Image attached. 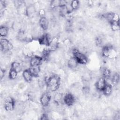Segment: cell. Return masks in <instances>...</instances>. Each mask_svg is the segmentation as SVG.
Wrapping results in <instances>:
<instances>
[{
  "label": "cell",
  "instance_id": "cell-1",
  "mask_svg": "<svg viewBox=\"0 0 120 120\" xmlns=\"http://www.w3.org/2000/svg\"><path fill=\"white\" fill-rule=\"evenodd\" d=\"M46 85L49 90L54 91L59 89L60 86V78L56 75H50L44 78Z\"/></svg>",
  "mask_w": 120,
  "mask_h": 120
},
{
  "label": "cell",
  "instance_id": "cell-2",
  "mask_svg": "<svg viewBox=\"0 0 120 120\" xmlns=\"http://www.w3.org/2000/svg\"><path fill=\"white\" fill-rule=\"evenodd\" d=\"M72 53L73 55V57L76 60L79 64L84 65L87 63L88 60L87 56L78 49H74L72 51Z\"/></svg>",
  "mask_w": 120,
  "mask_h": 120
},
{
  "label": "cell",
  "instance_id": "cell-3",
  "mask_svg": "<svg viewBox=\"0 0 120 120\" xmlns=\"http://www.w3.org/2000/svg\"><path fill=\"white\" fill-rule=\"evenodd\" d=\"M13 48L12 44L6 38H1L0 39V49L1 51L6 53L9 52Z\"/></svg>",
  "mask_w": 120,
  "mask_h": 120
},
{
  "label": "cell",
  "instance_id": "cell-4",
  "mask_svg": "<svg viewBox=\"0 0 120 120\" xmlns=\"http://www.w3.org/2000/svg\"><path fill=\"white\" fill-rule=\"evenodd\" d=\"M15 103L14 99L11 97H8L4 102V107L7 112H11L15 109Z\"/></svg>",
  "mask_w": 120,
  "mask_h": 120
},
{
  "label": "cell",
  "instance_id": "cell-5",
  "mask_svg": "<svg viewBox=\"0 0 120 120\" xmlns=\"http://www.w3.org/2000/svg\"><path fill=\"white\" fill-rule=\"evenodd\" d=\"M51 96L49 92H45L40 98V102L42 106L44 107H47L50 103Z\"/></svg>",
  "mask_w": 120,
  "mask_h": 120
},
{
  "label": "cell",
  "instance_id": "cell-6",
  "mask_svg": "<svg viewBox=\"0 0 120 120\" xmlns=\"http://www.w3.org/2000/svg\"><path fill=\"white\" fill-rule=\"evenodd\" d=\"M64 103L68 106H70L74 105L75 102V98L70 93H66L63 98Z\"/></svg>",
  "mask_w": 120,
  "mask_h": 120
},
{
  "label": "cell",
  "instance_id": "cell-7",
  "mask_svg": "<svg viewBox=\"0 0 120 120\" xmlns=\"http://www.w3.org/2000/svg\"><path fill=\"white\" fill-rule=\"evenodd\" d=\"M43 61V58L41 56L33 55L30 59V66H40Z\"/></svg>",
  "mask_w": 120,
  "mask_h": 120
},
{
  "label": "cell",
  "instance_id": "cell-8",
  "mask_svg": "<svg viewBox=\"0 0 120 120\" xmlns=\"http://www.w3.org/2000/svg\"><path fill=\"white\" fill-rule=\"evenodd\" d=\"M51 39L48 34H44L38 38V42L41 45L48 46L50 45Z\"/></svg>",
  "mask_w": 120,
  "mask_h": 120
},
{
  "label": "cell",
  "instance_id": "cell-9",
  "mask_svg": "<svg viewBox=\"0 0 120 120\" xmlns=\"http://www.w3.org/2000/svg\"><path fill=\"white\" fill-rule=\"evenodd\" d=\"M106 81L103 77L99 78L95 83V87L97 90L102 91L104 89L106 84Z\"/></svg>",
  "mask_w": 120,
  "mask_h": 120
},
{
  "label": "cell",
  "instance_id": "cell-10",
  "mask_svg": "<svg viewBox=\"0 0 120 120\" xmlns=\"http://www.w3.org/2000/svg\"><path fill=\"white\" fill-rule=\"evenodd\" d=\"M36 8L34 4H30L27 6L25 15L29 17H32L34 16L35 13H36Z\"/></svg>",
  "mask_w": 120,
  "mask_h": 120
},
{
  "label": "cell",
  "instance_id": "cell-11",
  "mask_svg": "<svg viewBox=\"0 0 120 120\" xmlns=\"http://www.w3.org/2000/svg\"><path fill=\"white\" fill-rule=\"evenodd\" d=\"M39 24L43 30H46L49 27V20L45 16L41 17L39 20Z\"/></svg>",
  "mask_w": 120,
  "mask_h": 120
},
{
  "label": "cell",
  "instance_id": "cell-12",
  "mask_svg": "<svg viewBox=\"0 0 120 120\" xmlns=\"http://www.w3.org/2000/svg\"><path fill=\"white\" fill-rule=\"evenodd\" d=\"M30 72L32 75L33 77H38L39 75L40 72V66H30L28 68Z\"/></svg>",
  "mask_w": 120,
  "mask_h": 120
},
{
  "label": "cell",
  "instance_id": "cell-13",
  "mask_svg": "<svg viewBox=\"0 0 120 120\" xmlns=\"http://www.w3.org/2000/svg\"><path fill=\"white\" fill-rule=\"evenodd\" d=\"M22 77L24 80L27 82H30L32 80L33 76L30 72L29 69H24L22 73Z\"/></svg>",
  "mask_w": 120,
  "mask_h": 120
},
{
  "label": "cell",
  "instance_id": "cell-14",
  "mask_svg": "<svg viewBox=\"0 0 120 120\" xmlns=\"http://www.w3.org/2000/svg\"><path fill=\"white\" fill-rule=\"evenodd\" d=\"M78 64L79 63H78L77 61L74 57L70 58L68 59L67 63L68 67L72 69H74L76 68L78 65Z\"/></svg>",
  "mask_w": 120,
  "mask_h": 120
},
{
  "label": "cell",
  "instance_id": "cell-15",
  "mask_svg": "<svg viewBox=\"0 0 120 120\" xmlns=\"http://www.w3.org/2000/svg\"><path fill=\"white\" fill-rule=\"evenodd\" d=\"M27 36L25 31L21 29L18 31L17 34V38L20 41H25L27 39Z\"/></svg>",
  "mask_w": 120,
  "mask_h": 120
},
{
  "label": "cell",
  "instance_id": "cell-16",
  "mask_svg": "<svg viewBox=\"0 0 120 120\" xmlns=\"http://www.w3.org/2000/svg\"><path fill=\"white\" fill-rule=\"evenodd\" d=\"M112 91V85L110 83H106V84L102 91L103 92L104 94L106 96H108L111 95Z\"/></svg>",
  "mask_w": 120,
  "mask_h": 120
},
{
  "label": "cell",
  "instance_id": "cell-17",
  "mask_svg": "<svg viewBox=\"0 0 120 120\" xmlns=\"http://www.w3.org/2000/svg\"><path fill=\"white\" fill-rule=\"evenodd\" d=\"M11 68L15 69L18 73L22 71V68L20 63L17 61H14L11 65Z\"/></svg>",
  "mask_w": 120,
  "mask_h": 120
},
{
  "label": "cell",
  "instance_id": "cell-18",
  "mask_svg": "<svg viewBox=\"0 0 120 120\" xmlns=\"http://www.w3.org/2000/svg\"><path fill=\"white\" fill-rule=\"evenodd\" d=\"M9 28L6 26H2L0 28V35L1 37H5L8 34Z\"/></svg>",
  "mask_w": 120,
  "mask_h": 120
},
{
  "label": "cell",
  "instance_id": "cell-19",
  "mask_svg": "<svg viewBox=\"0 0 120 120\" xmlns=\"http://www.w3.org/2000/svg\"><path fill=\"white\" fill-rule=\"evenodd\" d=\"M120 81V75L118 73H114L112 77L111 82L113 85H117Z\"/></svg>",
  "mask_w": 120,
  "mask_h": 120
},
{
  "label": "cell",
  "instance_id": "cell-20",
  "mask_svg": "<svg viewBox=\"0 0 120 120\" xmlns=\"http://www.w3.org/2000/svg\"><path fill=\"white\" fill-rule=\"evenodd\" d=\"M18 72L14 69L10 68L8 73V78L10 80H15L17 76Z\"/></svg>",
  "mask_w": 120,
  "mask_h": 120
},
{
  "label": "cell",
  "instance_id": "cell-21",
  "mask_svg": "<svg viewBox=\"0 0 120 120\" xmlns=\"http://www.w3.org/2000/svg\"><path fill=\"white\" fill-rule=\"evenodd\" d=\"M111 72L109 68H105L103 69L102 70L103 77L105 79H108L109 78H110L111 76Z\"/></svg>",
  "mask_w": 120,
  "mask_h": 120
},
{
  "label": "cell",
  "instance_id": "cell-22",
  "mask_svg": "<svg viewBox=\"0 0 120 120\" xmlns=\"http://www.w3.org/2000/svg\"><path fill=\"white\" fill-rule=\"evenodd\" d=\"M111 28L113 31H117L120 29L119 22L113 21L109 22Z\"/></svg>",
  "mask_w": 120,
  "mask_h": 120
},
{
  "label": "cell",
  "instance_id": "cell-23",
  "mask_svg": "<svg viewBox=\"0 0 120 120\" xmlns=\"http://www.w3.org/2000/svg\"><path fill=\"white\" fill-rule=\"evenodd\" d=\"M50 6L52 9H55L59 8L60 6V0H52L50 2Z\"/></svg>",
  "mask_w": 120,
  "mask_h": 120
},
{
  "label": "cell",
  "instance_id": "cell-24",
  "mask_svg": "<svg viewBox=\"0 0 120 120\" xmlns=\"http://www.w3.org/2000/svg\"><path fill=\"white\" fill-rule=\"evenodd\" d=\"M80 2L78 0H73L70 2V5L73 10H75L78 8Z\"/></svg>",
  "mask_w": 120,
  "mask_h": 120
},
{
  "label": "cell",
  "instance_id": "cell-25",
  "mask_svg": "<svg viewBox=\"0 0 120 120\" xmlns=\"http://www.w3.org/2000/svg\"><path fill=\"white\" fill-rule=\"evenodd\" d=\"M82 93L84 94H88L89 91H90V88H89V87L87 86H84L83 87H82Z\"/></svg>",
  "mask_w": 120,
  "mask_h": 120
},
{
  "label": "cell",
  "instance_id": "cell-26",
  "mask_svg": "<svg viewBox=\"0 0 120 120\" xmlns=\"http://www.w3.org/2000/svg\"><path fill=\"white\" fill-rule=\"evenodd\" d=\"M71 43V40L69 38H66L63 40V44L66 46H68Z\"/></svg>",
  "mask_w": 120,
  "mask_h": 120
},
{
  "label": "cell",
  "instance_id": "cell-27",
  "mask_svg": "<svg viewBox=\"0 0 120 120\" xmlns=\"http://www.w3.org/2000/svg\"><path fill=\"white\" fill-rule=\"evenodd\" d=\"M45 10L43 9H40L38 11V15H40V17L45 16Z\"/></svg>",
  "mask_w": 120,
  "mask_h": 120
},
{
  "label": "cell",
  "instance_id": "cell-28",
  "mask_svg": "<svg viewBox=\"0 0 120 120\" xmlns=\"http://www.w3.org/2000/svg\"><path fill=\"white\" fill-rule=\"evenodd\" d=\"M5 70L2 69V68H1L0 71V77L1 80H2L3 79V78H4V77L5 76Z\"/></svg>",
  "mask_w": 120,
  "mask_h": 120
},
{
  "label": "cell",
  "instance_id": "cell-29",
  "mask_svg": "<svg viewBox=\"0 0 120 120\" xmlns=\"http://www.w3.org/2000/svg\"><path fill=\"white\" fill-rule=\"evenodd\" d=\"M41 120H48V115L46 114V113H44L42 114L41 118Z\"/></svg>",
  "mask_w": 120,
  "mask_h": 120
},
{
  "label": "cell",
  "instance_id": "cell-30",
  "mask_svg": "<svg viewBox=\"0 0 120 120\" xmlns=\"http://www.w3.org/2000/svg\"><path fill=\"white\" fill-rule=\"evenodd\" d=\"M93 1L89 0V1H87V4L89 6H91L92 5H93Z\"/></svg>",
  "mask_w": 120,
  "mask_h": 120
}]
</instances>
